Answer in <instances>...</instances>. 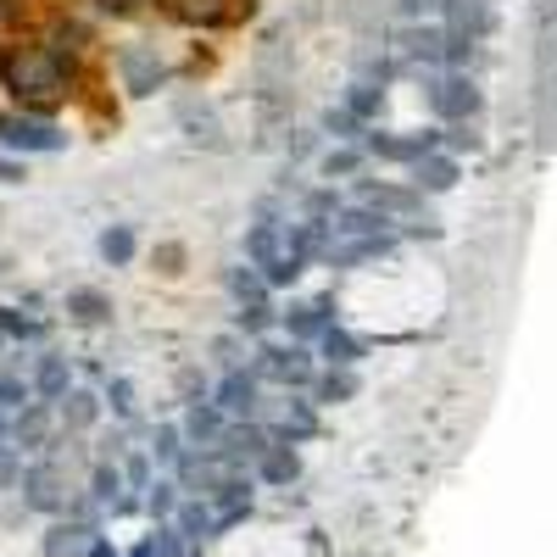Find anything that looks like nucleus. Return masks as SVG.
Returning <instances> with one entry per match:
<instances>
[{"label":"nucleus","instance_id":"obj_21","mask_svg":"<svg viewBox=\"0 0 557 557\" xmlns=\"http://www.w3.org/2000/svg\"><path fill=\"white\" fill-rule=\"evenodd\" d=\"M62 418H67V430H89L101 418V401L89 396V391H67L62 396Z\"/></svg>","mask_w":557,"mask_h":557},{"label":"nucleus","instance_id":"obj_27","mask_svg":"<svg viewBox=\"0 0 557 557\" xmlns=\"http://www.w3.org/2000/svg\"><path fill=\"white\" fill-rule=\"evenodd\" d=\"M101 257H107V262H117V268H123V262L134 257V235H128L123 223H117V228H107V235H101Z\"/></svg>","mask_w":557,"mask_h":557},{"label":"nucleus","instance_id":"obj_41","mask_svg":"<svg viewBox=\"0 0 557 557\" xmlns=\"http://www.w3.org/2000/svg\"><path fill=\"white\" fill-rule=\"evenodd\" d=\"M89 557H117V552H112V546H107V541L96 535V546H89Z\"/></svg>","mask_w":557,"mask_h":557},{"label":"nucleus","instance_id":"obj_12","mask_svg":"<svg viewBox=\"0 0 557 557\" xmlns=\"http://www.w3.org/2000/svg\"><path fill=\"white\" fill-rule=\"evenodd\" d=\"M330 307L323 301H296L290 312H285V330L296 335V341H323V330H330Z\"/></svg>","mask_w":557,"mask_h":557},{"label":"nucleus","instance_id":"obj_7","mask_svg":"<svg viewBox=\"0 0 557 557\" xmlns=\"http://www.w3.org/2000/svg\"><path fill=\"white\" fill-rule=\"evenodd\" d=\"M357 196H362V207H374V212H385V218H391V212H407V218H412L418 207H424V201H418V190H401V184H374V178H368Z\"/></svg>","mask_w":557,"mask_h":557},{"label":"nucleus","instance_id":"obj_26","mask_svg":"<svg viewBox=\"0 0 557 557\" xmlns=\"http://www.w3.org/2000/svg\"><path fill=\"white\" fill-rule=\"evenodd\" d=\"M312 430H318L312 407H307V401H290V407H285V446H290V441H307Z\"/></svg>","mask_w":557,"mask_h":557},{"label":"nucleus","instance_id":"obj_1","mask_svg":"<svg viewBox=\"0 0 557 557\" xmlns=\"http://www.w3.org/2000/svg\"><path fill=\"white\" fill-rule=\"evenodd\" d=\"M0 78L17 101H57L67 96V67L57 51H45V45H12L7 57H0Z\"/></svg>","mask_w":557,"mask_h":557},{"label":"nucleus","instance_id":"obj_31","mask_svg":"<svg viewBox=\"0 0 557 557\" xmlns=\"http://www.w3.org/2000/svg\"><path fill=\"white\" fill-rule=\"evenodd\" d=\"M178 441H184V430H173V424H162V430H157V446H151V451H157L162 462H178Z\"/></svg>","mask_w":557,"mask_h":557},{"label":"nucleus","instance_id":"obj_40","mask_svg":"<svg viewBox=\"0 0 557 557\" xmlns=\"http://www.w3.org/2000/svg\"><path fill=\"white\" fill-rule=\"evenodd\" d=\"M96 7H101V12H112V17H128V12L139 7V0H96Z\"/></svg>","mask_w":557,"mask_h":557},{"label":"nucleus","instance_id":"obj_32","mask_svg":"<svg viewBox=\"0 0 557 557\" xmlns=\"http://www.w3.org/2000/svg\"><path fill=\"white\" fill-rule=\"evenodd\" d=\"M23 480V462H17V446L0 441V485H17Z\"/></svg>","mask_w":557,"mask_h":557},{"label":"nucleus","instance_id":"obj_14","mask_svg":"<svg viewBox=\"0 0 557 557\" xmlns=\"http://www.w3.org/2000/svg\"><path fill=\"white\" fill-rule=\"evenodd\" d=\"M89 546H96L89 524H51V535H45V557H84Z\"/></svg>","mask_w":557,"mask_h":557},{"label":"nucleus","instance_id":"obj_25","mask_svg":"<svg viewBox=\"0 0 557 557\" xmlns=\"http://www.w3.org/2000/svg\"><path fill=\"white\" fill-rule=\"evenodd\" d=\"M228 290H235L240 301H251V307H262L268 278H262V273H251V268H235V273H228Z\"/></svg>","mask_w":557,"mask_h":557},{"label":"nucleus","instance_id":"obj_39","mask_svg":"<svg viewBox=\"0 0 557 557\" xmlns=\"http://www.w3.org/2000/svg\"><path fill=\"white\" fill-rule=\"evenodd\" d=\"M28 173H23V162L17 157H0V184H23Z\"/></svg>","mask_w":557,"mask_h":557},{"label":"nucleus","instance_id":"obj_37","mask_svg":"<svg viewBox=\"0 0 557 557\" xmlns=\"http://www.w3.org/2000/svg\"><path fill=\"white\" fill-rule=\"evenodd\" d=\"M351 168H357L351 151H330V157H323V173H330V178H335V173H351Z\"/></svg>","mask_w":557,"mask_h":557},{"label":"nucleus","instance_id":"obj_18","mask_svg":"<svg viewBox=\"0 0 557 557\" xmlns=\"http://www.w3.org/2000/svg\"><path fill=\"white\" fill-rule=\"evenodd\" d=\"M257 469H262V480H268V485H290V480L301 474V462H296V451H290V446H268V451L257 457Z\"/></svg>","mask_w":557,"mask_h":557},{"label":"nucleus","instance_id":"obj_38","mask_svg":"<svg viewBox=\"0 0 557 557\" xmlns=\"http://www.w3.org/2000/svg\"><path fill=\"white\" fill-rule=\"evenodd\" d=\"M112 407H117V412H134V391H128V380H112Z\"/></svg>","mask_w":557,"mask_h":557},{"label":"nucleus","instance_id":"obj_43","mask_svg":"<svg viewBox=\"0 0 557 557\" xmlns=\"http://www.w3.org/2000/svg\"><path fill=\"white\" fill-rule=\"evenodd\" d=\"M12 435V424H7V407H0V441H7Z\"/></svg>","mask_w":557,"mask_h":557},{"label":"nucleus","instance_id":"obj_16","mask_svg":"<svg viewBox=\"0 0 557 557\" xmlns=\"http://www.w3.org/2000/svg\"><path fill=\"white\" fill-rule=\"evenodd\" d=\"M67 391H73L67 362H62V357H39V368H34V396H39V401H62Z\"/></svg>","mask_w":557,"mask_h":557},{"label":"nucleus","instance_id":"obj_11","mask_svg":"<svg viewBox=\"0 0 557 557\" xmlns=\"http://www.w3.org/2000/svg\"><path fill=\"white\" fill-rule=\"evenodd\" d=\"M412 184H418V190H430V196H441V190H451V184H457V162L441 157V151L418 157L412 162Z\"/></svg>","mask_w":557,"mask_h":557},{"label":"nucleus","instance_id":"obj_19","mask_svg":"<svg viewBox=\"0 0 557 557\" xmlns=\"http://www.w3.org/2000/svg\"><path fill=\"white\" fill-rule=\"evenodd\" d=\"M318 346H323V357H330V368H351V362L362 357V341H357V335H346L341 323H330Z\"/></svg>","mask_w":557,"mask_h":557},{"label":"nucleus","instance_id":"obj_3","mask_svg":"<svg viewBox=\"0 0 557 557\" xmlns=\"http://www.w3.org/2000/svg\"><path fill=\"white\" fill-rule=\"evenodd\" d=\"M23 491H28L34 513H62L67 507V480H62V469H51V462H34V469L23 474Z\"/></svg>","mask_w":557,"mask_h":557},{"label":"nucleus","instance_id":"obj_20","mask_svg":"<svg viewBox=\"0 0 557 557\" xmlns=\"http://www.w3.org/2000/svg\"><path fill=\"white\" fill-rule=\"evenodd\" d=\"M173 524H178V535H184V541H207V535H212V513H207V502H201V496H190V502L178 507V519H173Z\"/></svg>","mask_w":557,"mask_h":557},{"label":"nucleus","instance_id":"obj_29","mask_svg":"<svg viewBox=\"0 0 557 557\" xmlns=\"http://www.w3.org/2000/svg\"><path fill=\"white\" fill-rule=\"evenodd\" d=\"M28 380L23 374H0V407H28Z\"/></svg>","mask_w":557,"mask_h":557},{"label":"nucleus","instance_id":"obj_44","mask_svg":"<svg viewBox=\"0 0 557 557\" xmlns=\"http://www.w3.org/2000/svg\"><path fill=\"white\" fill-rule=\"evenodd\" d=\"M0 346H7V335H0Z\"/></svg>","mask_w":557,"mask_h":557},{"label":"nucleus","instance_id":"obj_8","mask_svg":"<svg viewBox=\"0 0 557 557\" xmlns=\"http://www.w3.org/2000/svg\"><path fill=\"white\" fill-rule=\"evenodd\" d=\"M368 146H374V157H385V162H407V168H412L418 157L435 151V139H430V134H407V139H401V134H374Z\"/></svg>","mask_w":557,"mask_h":557},{"label":"nucleus","instance_id":"obj_42","mask_svg":"<svg viewBox=\"0 0 557 557\" xmlns=\"http://www.w3.org/2000/svg\"><path fill=\"white\" fill-rule=\"evenodd\" d=\"M128 557H157V546H151V541H139V546H134Z\"/></svg>","mask_w":557,"mask_h":557},{"label":"nucleus","instance_id":"obj_13","mask_svg":"<svg viewBox=\"0 0 557 557\" xmlns=\"http://www.w3.org/2000/svg\"><path fill=\"white\" fill-rule=\"evenodd\" d=\"M184 441H190V446H218L223 441V407H190V412H184Z\"/></svg>","mask_w":557,"mask_h":557},{"label":"nucleus","instance_id":"obj_5","mask_svg":"<svg viewBox=\"0 0 557 557\" xmlns=\"http://www.w3.org/2000/svg\"><path fill=\"white\" fill-rule=\"evenodd\" d=\"M168 78V67H162V57L157 51H146V45H128L123 51V84L134 89V96H151V89Z\"/></svg>","mask_w":557,"mask_h":557},{"label":"nucleus","instance_id":"obj_24","mask_svg":"<svg viewBox=\"0 0 557 557\" xmlns=\"http://www.w3.org/2000/svg\"><path fill=\"white\" fill-rule=\"evenodd\" d=\"M357 396V374L351 368H330V374L318 380V401H351Z\"/></svg>","mask_w":557,"mask_h":557},{"label":"nucleus","instance_id":"obj_15","mask_svg":"<svg viewBox=\"0 0 557 557\" xmlns=\"http://www.w3.org/2000/svg\"><path fill=\"white\" fill-rule=\"evenodd\" d=\"M474 101H480V96H474L469 78H441V84H435V112H441V117H469Z\"/></svg>","mask_w":557,"mask_h":557},{"label":"nucleus","instance_id":"obj_10","mask_svg":"<svg viewBox=\"0 0 557 557\" xmlns=\"http://www.w3.org/2000/svg\"><path fill=\"white\" fill-rule=\"evenodd\" d=\"M218 407L228 412V418H251V407H257V374H228L223 385H218Z\"/></svg>","mask_w":557,"mask_h":557},{"label":"nucleus","instance_id":"obj_34","mask_svg":"<svg viewBox=\"0 0 557 557\" xmlns=\"http://www.w3.org/2000/svg\"><path fill=\"white\" fill-rule=\"evenodd\" d=\"M173 491H178V485H168V480H162V485H151V513H157V519H168V513H173Z\"/></svg>","mask_w":557,"mask_h":557},{"label":"nucleus","instance_id":"obj_30","mask_svg":"<svg viewBox=\"0 0 557 557\" xmlns=\"http://www.w3.org/2000/svg\"><path fill=\"white\" fill-rule=\"evenodd\" d=\"M117 491H123V474L112 469V462H101V469H96V502H112L117 507Z\"/></svg>","mask_w":557,"mask_h":557},{"label":"nucleus","instance_id":"obj_22","mask_svg":"<svg viewBox=\"0 0 557 557\" xmlns=\"http://www.w3.org/2000/svg\"><path fill=\"white\" fill-rule=\"evenodd\" d=\"M67 312H73L78 323H107V318H112V301H107L101 290H73V296H67Z\"/></svg>","mask_w":557,"mask_h":557},{"label":"nucleus","instance_id":"obj_4","mask_svg":"<svg viewBox=\"0 0 557 557\" xmlns=\"http://www.w3.org/2000/svg\"><path fill=\"white\" fill-rule=\"evenodd\" d=\"M257 374H262V380H278V385H307L312 368H307V351H301V346H262Z\"/></svg>","mask_w":557,"mask_h":557},{"label":"nucleus","instance_id":"obj_35","mask_svg":"<svg viewBox=\"0 0 557 557\" xmlns=\"http://www.w3.org/2000/svg\"><path fill=\"white\" fill-rule=\"evenodd\" d=\"M0 335H34V323H28V318H17V312L7 307V312H0Z\"/></svg>","mask_w":557,"mask_h":557},{"label":"nucleus","instance_id":"obj_6","mask_svg":"<svg viewBox=\"0 0 557 557\" xmlns=\"http://www.w3.org/2000/svg\"><path fill=\"white\" fill-rule=\"evenodd\" d=\"M223 462H228V469H235V462H246V457H262L268 451V430L262 424H251V418H246V424H235V430H223V441L212 446Z\"/></svg>","mask_w":557,"mask_h":557},{"label":"nucleus","instance_id":"obj_36","mask_svg":"<svg viewBox=\"0 0 557 557\" xmlns=\"http://www.w3.org/2000/svg\"><path fill=\"white\" fill-rule=\"evenodd\" d=\"M268 323H273V312H268V307H246V312H240V330H251V335H257V330H268Z\"/></svg>","mask_w":557,"mask_h":557},{"label":"nucleus","instance_id":"obj_28","mask_svg":"<svg viewBox=\"0 0 557 557\" xmlns=\"http://www.w3.org/2000/svg\"><path fill=\"white\" fill-rule=\"evenodd\" d=\"M184 23H218L223 17V7H218V0H178V7H173Z\"/></svg>","mask_w":557,"mask_h":557},{"label":"nucleus","instance_id":"obj_33","mask_svg":"<svg viewBox=\"0 0 557 557\" xmlns=\"http://www.w3.org/2000/svg\"><path fill=\"white\" fill-rule=\"evenodd\" d=\"M446 7H451V0H401V12H407V17H441Z\"/></svg>","mask_w":557,"mask_h":557},{"label":"nucleus","instance_id":"obj_9","mask_svg":"<svg viewBox=\"0 0 557 557\" xmlns=\"http://www.w3.org/2000/svg\"><path fill=\"white\" fill-rule=\"evenodd\" d=\"M385 228H391L385 212H374V207H351V212L335 218V240H374V235H385Z\"/></svg>","mask_w":557,"mask_h":557},{"label":"nucleus","instance_id":"obj_17","mask_svg":"<svg viewBox=\"0 0 557 557\" xmlns=\"http://www.w3.org/2000/svg\"><path fill=\"white\" fill-rule=\"evenodd\" d=\"M12 435H17V446H45V435H51V407H45V401L17 407V418H12Z\"/></svg>","mask_w":557,"mask_h":557},{"label":"nucleus","instance_id":"obj_23","mask_svg":"<svg viewBox=\"0 0 557 557\" xmlns=\"http://www.w3.org/2000/svg\"><path fill=\"white\" fill-rule=\"evenodd\" d=\"M401 51H407V57H441V51H446V34H441L435 23L407 28V34H401Z\"/></svg>","mask_w":557,"mask_h":557},{"label":"nucleus","instance_id":"obj_2","mask_svg":"<svg viewBox=\"0 0 557 557\" xmlns=\"http://www.w3.org/2000/svg\"><path fill=\"white\" fill-rule=\"evenodd\" d=\"M0 146L7 151H62L67 146V134L57 123H45V117H28V112H0Z\"/></svg>","mask_w":557,"mask_h":557}]
</instances>
